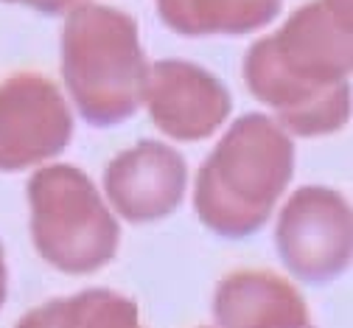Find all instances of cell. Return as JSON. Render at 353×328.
Returning a JSON list of instances; mask_svg holds the SVG:
<instances>
[{
	"label": "cell",
	"instance_id": "obj_1",
	"mask_svg": "<svg viewBox=\"0 0 353 328\" xmlns=\"http://www.w3.org/2000/svg\"><path fill=\"white\" fill-rule=\"evenodd\" d=\"M350 23L312 0L250 45L244 81L289 135L320 137L350 121Z\"/></svg>",
	"mask_w": 353,
	"mask_h": 328
},
{
	"label": "cell",
	"instance_id": "obj_2",
	"mask_svg": "<svg viewBox=\"0 0 353 328\" xmlns=\"http://www.w3.org/2000/svg\"><path fill=\"white\" fill-rule=\"evenodd\" d=\"M294 174V140L267 113L236 118L194 185L199 222L222 239H247L272 216Z\"/></svg>",
	"mask_w": 353,
	"mask_h": 328
},
{
	"label": "cell",
	"instance_id": "obj_3",
	"mask_svg": "<svg viewBox=\"0 0 353 328\" xmlns=\"http://www.w3.org/2000/svg\"><path fill=\"white\" fill-rule=\"evenodd\" d=\"M149 59L132 15L79 3L62 26V81L76 113L99 129L118 126L143 107Z\"/></svg>",
	"mask_w": 353,
	"mask_h": 328
},
{
	"label": "cell",
	"instance_id": "obj_4",
	"mask_svg": "<svg viewBox=\"0 0 353 328\" xmlns=\"http://www.w3.org/2000/svg\"><path fill=\"white\" fill-rule=\"evenodd\" d=\"M31 242L42 261L68 275L107 267L121 244V224L99 185L70 163L42 166L28 180Z\"/></svg>",
	"mask_w": 353,
	"mask_h": 328
},
{
	"label": "cell",
	"instance_id": "obj_5",
	"mask_svg": "<svg viewBox=\"0 0 353 328\" xmlns=\"http://www.w3.org/2000/svg\"><path fill=\"white\" fill-rule=\"evenodd\" d=\"M275 247L283 267L305 284H328L350 267V202L325 185H303L278 213Z\"/></svg>",
	"mask_w": 353,
	"mask_h": 328
},
{
	"label": "cell",
	"instance_id": "obj_6",
	"mask_svg": "<svg viewBox=\"0 0 353 328\" xmlns=\"http://www.w3.org/2000/svg\"><path fill=\"white\" fill-rule=\"evenodd\" d=\"M73 137V113L62 90L39 73H14L0 84V171L14 174L62 155Z\"/></svg>",
	"mask_w": 353,
	"mask_h": 328
},
{
	"label": "cell",
	"instance_id": "obj_7",
	"mask_svg": "<svg viewBox=\"0 0 353 328\" xmlns=\"http://www.w3.org/2000/svg\"><path fill=\"white\" fill-rule=\"evenodd\" d=\"M143 104L154 126L183 144L210 137L233 113L228 84L208 68L185 59L149 62Z\"/></svg>",
	"mask_w": 353,
	"mask_h": 328
},
{
	"label": "cell",
	"instance_id": "obj_8",
	"mask_svg": "<svg viewBox=\"0 0 353 328\" xmlns=\"http://www.w3.org/2000/svg\"><path fill=\"white\" fill-rule=\"evenodd\" d=\"M185 191V157L160 140H141L115 155L104 168V200L112 213L132 224L171 216L183 205Z\"/></svg>",
	"mask_w": 353,
	"mask_h": 328
},
{
	"label": "cell",
	"instance_id": "obj_9",
	"mask_svg": "<svg viewBox=\"0 0 353 328\" xmlns=\"http://www.w3.org/2000/svg\"><path fill=\"white\" fill-rule=\"evenodd\" d=\"M213 320L216 328H305L312 322L303 295L263 269H241L219 280Z\"/></svg>",
	"mask_w": 353,
	"mask_h": 328
},
{
	"label": "cell",
	"instance_id": "obj_10",
	"mask_svg": "<svg viewBox=\"0 0 353 328\" xmlns=\"http://www.w3.org/2000/svg\"><path fill=\"white\" fill-rule=\"evenodd\" d=\"M283 0H157L160 20L180 37H241L270 26Z\"/></svg>",
	"mask_w": 353,
	"mask_h": 328
},
{
	"label": "cell",
	"instance_id": "obj_11",
	"mask_svg": "<svg viewBox=\"0 0 353 328\" xmlns=\"http://www.w3.org/2000/svg\"><path fill=\"white\" fill-rule=\"evenodd\" d=\"M65 328H143L138 303L112 289H84L65 298Z\"/></svg>",
	"mask_w": 353,
	"mask_h": 328
},
{
	"label": "cell",
	"instance_id": "obj_12",
	"mask_svg": "<svg viewBox=\"0 0 353 328\" xmlns=\"http://www.w3.org/2000/svg\"><path fill=\"white\" fill-rule=\"evenodd\" d=\"M14 328H65V298L31 309Z\"/></svg>",
	"mask_w": 353,
	"mask_h": 328
},
{
	"label": "cell",
	"instance_id": "obj_13",
	"mask_svg": "<svg viewBox=\"0 0 353 328\" xmlns=\"http://www.w3.org/2000/svg\"><path fill=\"white\" fill-rule=\"evenodd\" d=\"M0 3H17V6H28L39 15H68L73 6H79L81 0H0Z\"/></svg>",
	"mask_w": 353,
	"mask_h": 328
},
{
	"label": "cell",
	"instance_id": "obj_14",
	"mask_svg": "<svg viewBox=\"0 0 353 328\" xmlns=\"http://www.w3.org/2000/svg\"><path fill=\"white\" fill-rule=\"evenodd\" d=\"M9 298V267H6V253H3V244H0V309H3Z\"/></svg>",
	"mask_w": 353,
	"mask_h": 328
},
{
	"label": "cell",
	"instance_id": "obj_15",
	"mask_svg": "<svg viewBox=\"0 0 353 328\" xmlns=\"http://www.w3.org/2000/svg\"><path fill=\"white\" fill-rule=\"evenodd\" d=\"M323 3H325L334 15H339L342 20H347V23H350V0H323Z\"/></svg>",
	"mask_w": 353,
	"mask_h": 328
},
{
	"label": "cell",
	"instance_id": "obj_16",
	"mask_svg": "<svg viewBox=\"0 0 353 328\" xmlns=\"http://www.w3.org/2000/svg\"><path fill=\"white\" fill-rule=\"evenodd\" d=\"M305 328H314V325H312V322H308V325H305Z\"/></svg>",
	"mask_w": 353,
	"mask_h": 328
},
{
	"label": "cell",
	"instance_id": "obj_17",
	"mask_svg": "<svg viewBox=\"0 0 353 328\" xmlns=\"http://www.w3.org/2000/svg\"><path fill=\"white\" fill-rule=\"evenodd\" d=\"M81 3H87V0H81Z\"/></svg>",
	"mask_w": 353,
	"mask_h": 328
}]
</instances>
